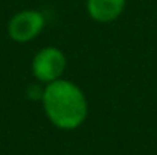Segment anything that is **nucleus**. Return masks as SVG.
Wrapping results in <instances>:
<instances>
[{"label":"nucleus","instance_id":"1","mask_svg":"<svg viewBox=\"0 0 157 155\" xmlns=\"http://www.w3.org/2000/svg\"><path fill=\"white\" fill-rule=\"evenodd\" d=\"M41 102L49 122L64 131L79 128L89 114L86 94L69 79L61 78L46 84Z\"/></svg>","mask_w":157,"mask_h":155},{"label":"nucleus","instance_id":"2","mask_svg":"<svg viewBox=\"0 0 157 155\" xmlns=\"http://www.w3.org/2000/svg\"><path fill=\"white\" fill-rule=\"evenodd\" d=\"M67 59L64 52L55 46L43 47L32 59V75L41 84H49L63 78Z\"/></svg>","mask_w":157,"mask_h":155},{"label":"nucleus","instance_id":"3","mask_svg":"<svg viewBox=\"0 0 157 155\" xmlns=\"http://www.w3.org/2000/svg\"><path fill=\"white\" fill-rule=\"evenodd\" d=\"M46 18L37 9H23L14 14L8 23V35L15 43H29L44 29Z\"/></svg>","mask_w":157,"mask_h":155},{"label":"nucleus","instance_id":"4","mask_svg":"<svg viewBox=\"0 0 157 155\" xmlns=\"http://www.w3.org/2000/svg\"><path fill=\"white\" fill-rule=\"evenodd\" d=\"M125 3L127 0H86L87 14L98 23H111L117 20L125 9Z\"/></svg>","mask_w":157,"mask_h":155},{"label":"nucleus","instance_id":"5","mask_svg":"<svg viewBox=\"0 0 157 155\" xmlns=\"http://www.w3.org/2000/svg\"><path fill=\"white\" fill-rule=\"evenodd\" d=\"M43 91H44V88H40L37 84H32L31 87H28V96L31 99H35V101L43 98Z\"/></svg>","mask_w":157,"mask_h":155}]
</instances>
